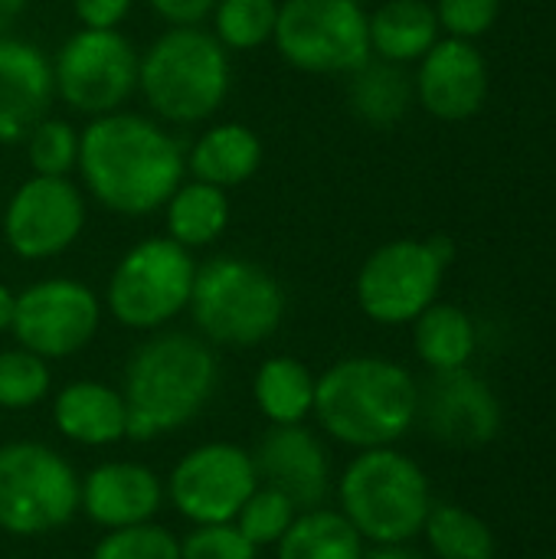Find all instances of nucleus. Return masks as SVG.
Here are the masks:
<instances>
[{"instance_id": "a878e982", "label": "nucleus", "mask_w": 556, "mask_h": 559, "mask_svg": "<svg viewBox=\"0 0 556 559\" xmlns=\"http://www.w3.org/2000/svg\"><path fill=\"white\" fill-rule=\"evenodd\" d=\"M475 324L472 318L456 305L433 301L416 321H413V344L419 360L433 370H459L475 354Z\"/></svg>"}, {"instance_id": "ea45409f", "label": "nucleus", "mask_w": 556, "mask_h": 559, "mask_svg": "<svg viewBox=\"0 0 556 559\" xmlns=\"http://www.w3.org/2000/svg\"><path fill=\"white\" fill-rule=\"evenodd\" d=\"M360 559H419L413 550H406L403 544H397V547H377V550H370V554H364Z\"/></svg>"}, {"instance_id": "f03ea898", "label": "nucleus", "mask_w": 556, "mask_h": 559, "mask_svg": "<svg viewBox=\"0 0 556 559\" xmlns=\"http://www.w3.org/2000/svg\"><path fill=\"white\" fill-rule=\"evenodd\" d=\"M220 383V364L203 337L167 331L144 341L125 364L128 439L151 442L203 413Z\"/></svg>"}, {"instance_id": "f257e3e1", "label": "nucleus", "mask_w": 556, "mask_h": 559, "mask_svg": "<svg viewBox=\"0 0 556 559\" xmlns=\"http://www.w3.org/2000/svg\"><path fill=\"white\" fill-rule=\"evenodd\" d=\"M75 170L98 206L125 219H144L161 213L187 177V147L157 118L121 108L88 118L79 131Z\"/></svg>"}, {"instance_id": "b1692460", "label": "nucleus", "mask_w": 556, "mask_h": 559, "mask_svg": "<svg viewBox=\"0 0 556 559\" xmlns=\"http://www.w3.org/2000/svg\"><path fill=\"white\" fill-rule=\"evenodd\" d=\"M318 377L298 357H269L256 370L252 400L272 426H298L315 409Z\"/></svg>"}, {"instance_id": "4c0bfd02", "label": "nucleus", "mask_w": 556, "mask_h": 559, "mask_svg": "<svg viewBox=\"0 0 556 559\" xmlns=\"http://www.w3.org/2000/svg\"><path fill=\"white\" fill-rule=\"evenodd\" d=\"M26 0H0V36H7L13 29V23L23 16Z\"/></svg>"}, {"instance_id": "58836bf2", "label": "nucleus", "mask_w": 556, "mask_h": 559, "mask_svg": "<svg viewBox=\"0 0 556 559\" xmlns=\"http://www.w3.org/2000/svg\"><path fill=\"white\" fill-rule=\"evenodd\" d=\"M13 305H16V295L0 282V334L10 331V324H13Z\"/></svg>"}, {"instance_id": "7ed1b4c3", "label": "nucleus", "mask_w": 556, "mask_h": 559, "mask_svg": "<svg viewBox=\"0 0 556 559\" xmlns=\"http://www.w3.org/2000/svg\"><path fill=\"white\" fill-rule=\"evenodd\" d=\"M419 409V386L406 367L383 357H344L315 386L321 429L351 449H387L410 432Z\"/></svg>"}, {"instance_id": "393cba45", "label": "nucleus", "mask_w": 556, "mask_h": 559, "mask_svg": "<svg viewBox=\"0 0 556 559\" xmlns=\"http://www.w3.org/2000/svg\"><path fill=\"white\" fill-rule=\"evenodd\" d=\"M364 537L341 511H298L275 544V559H360Z\"/></svg>"}, {"instance_id": "c9c22d12", "label": "nucleus", "mask_w": 556, "mask_h": 559, "mask_svg": "<svg viewBox=\"0 0 556 559\" xmlns=\"http://www.w3.org/2000/svg\"><path fill=\"white\" fill-rule=\"evenodd\" d=\"M131 7L134 0H72V13L85 29H118Z\"/></svg>"}, {"instance_id": "0eeeda50", "label": "nucleus", "mask_w": 556, "mask_h": 559, "mask_svg": "<svg viewBox=\"0 0 556 559\" xmlns=\"http://www.w3.org/2000/svg\"><path fill=\"white\" fill-rule=\"evenodd\" d=\"M197 262L167 236L134 242L108 275V314L131 331H157L190 305Z\"/></svg>"}, {"instance_id": "412c9836", "label": "nucleus", "mask_w": 556, "mask_h": 559, "mask_svg": "<svg viewBox=\"0 0 556 559\" xmlns=\"http://www.w3.org/2000/svg\"><path fill=\"white\" fill-rule=\"evenodd\" d=\"M262 157V141L249 124L216 121L203 128L187 147V174L229 193L233 187H242L259 174Z\"/></svg>"}, {"instance_id": "e433bc0d", "label": "nucleus", "mask_w": 556, "mask_h": 559, "mask_svg": "<svg viewBox=\"0 0 556 559\" xmlns=\"http://www.w3.org/2000/svg\"><path fill=\"white\" fill-rule=\"evenodd\" d=\"M147 7L167 26H203L213 16L216 0H147Z\"/></svg>"}, {"instance_id": "423d86ee", "label": "nucleus", "mask_w": 556, "mask_h": 559, "mask_svg": "<svg viewBox=\"0 0 556 559\" xmlns=\"http://www.w3.org/2000/svg\"><path fill=\"white\" fill-rule=\"evenodd\" d=\"M341 514L377 547L410 544L429 518V478L397 449H364L341 478Z\"/></svg>"}, {"instance_id": "aec40b11", "label": "nucleus", "mask_w": 556, "mask_h": 559, "mask_svg": "<svg viewBox=\"0 0 556 559\" xmlns=\"http://www.w3.org/2000/svg\"><path fill=\"white\" fill-rule=\"evenodd\" d=\"M52 423L69 442L102 449L128 436V406L121 390L98 380H75L56 393Z\"/></svg>"}, {"instance_id": "a19ab883", "label": "nucleus", "mask_w": 556, "mask_h": 559, "mask_svg": "<svg viewBox=\"0 0 556 559\" xmlns=\"http://www.w3.org/2000/svg\"><path fill=\"white\" fill-rule=\"evenodd\" d=\"M551 559H556V557H551Z\"/></svg>"}, {"instance_id": "473e14b6", "label": "nucleus", "mask_w": 556, "mask_h": 559, "mask_svg": "<svg viewBox=\"0 0 556 559\" xmlns=\"http://www.w3.org/2000/svg\"><path fill=\"white\" fill-rule=\"evenodd\" d=\"M92 559H180V540L157 524H134L121 531H108Z\"/></svg>"}, {"instance_id": "4468645a", "label": "nucleus", "mask_w": 556, "mask_h": 559, "mask_svg": "<svg viewBox=\"0 0 556 559\" xmlns=\"http://www.w3.org/2000/svg\"><path fill=\"white\" fill-rule=\"evenodd\" d=\"M256 488L252 455L233 442H206L187 452L167 478L170 504L190 524H233Z\"/></svg>"}, {"instance_id": "c85d7f7f", "label": "nucleus", "mask_w": 556, "mask_h": 559, "mask_svg": "<svg viewBox=\"0 0 556 559\" xmlns=\"http://www.w3.org/2000/svg\"><path fill=\"white\" fill-rule=\"evenodd\" d=\"M279 0H216L210 16V33L220 46L233 52H252L275 36Z\"/></svg>"}, {"instance_id": "ddd939ff", "label": "nucleus", "mask_w": 556, "mask_h": 559, "mask_svg": "<svg viewBox=\"0 0 556 559\" xmlns=\"http://www.w3.org/2000/svg\"><path fill=\"white\" fill-rule=\"evenodd\" d=\"M7 249L23 262L62 255L85 229V197L69 177H26L0 216Z\"/></svg>"}, {"instance_id": "c756f323", "label": "nucleus", "mask_w": 556, "mask_h": 559, "mask_svg": "<svg viewBox=\"0 0 556 559\" xmlns=\"http://www.w3.org/2000/svg\"><path fill=\"white\" fill-rule=\"evenodd\" d=\"M26 160L39 177H69L79 164V128L66 118L46 115L23 138Z\"/></svg>"}, {"instance_id": "2eb2a0df", "label": "nucleus", "mask_w": 556, "mask_h": 559, "mask_svg": "<svg viewBox=\"0 0 556 559\" xmlns=\"http://www.w3.org/2000/svg\"><path fill=\"white\" fill-rule=\"evenodd\" d=\"M416 416H423L433 439L456 449L485 445L501 429V406L495 393L465 367L433 373L429 386L419 393Z\"/></svg>"}, {"instance_id": "dca6fc26", "label": "nucleus", "mask_w": 556, "mask_h": 559, "mask_svg": "<svg viewBox=\"0 0 556 559\" xmlns=\"http://www.w3.org/2000/svg\"><path fill=\"white\" fill-rule=\"evenodd\" d=\"M259 485L282 491L298 511L324 504L331 488V462L321 439L298 426H272L252 452Z\"/></svg>"}, {"instance_id": "5701e85b", "label": "nucleus", "mask_w": 556, "mask_h": 559, "mask_svg": "<svg viewBox=\"0 0 556 559\" xmlns=\"http://www.w3.org/2000/svg\"><path fill=\"white\" fill-rule=\"evenodd\" d=\"M161 213H164L167 239H174L190 252L206 249L229 226V193L213 183L184 177L177 190L167 197V203L161 206Z\"/></svg>"}, {"instance_id": "6ab92c4d", "label": "nucleus", "mask_w": 556, "mask_h": 559, "mask_svg": "<svg viewBox=\"0 0 556 559\" xmlns=\"http://www.w3.org/2000/svg\"><path fill=\"white\" fill-rule=\"evenodd\" d=\"M161 501L164 485L151 468L134 462H105L85 475L79 511L105 531H121L154 521Z\"/></svg>"}, {"instance_id": "f704fd0d", "label": "nucleus", "mask_w": 556, "mask_h": 559, "mask_svg": "<svg viewBox=\"0 0 556 559\" xmlns=\"http://www.w3.org/2000/svg\"><path fill=\"white\" fill-rule=\"evenodd\" d=\"M501 13V0H436L439 29L456 39H478L485 36Z\"/></svg>"}, {"instance_id": "9b49d317", "label": "nucleus", "mask_w": 556, "mask_h": 559, "mask_svg": "<svg viewBox=\"0 0 556 559\" xmlns=\"http://www.w3.org/2000/svg\"><path fill=\"white\" fill-rule=\"evenodd\" d=\"M102 324L98 295L79 278H39L16 295L13 337L43 360H66L92 344Z\"/></svg>"}, {"instance_id": "1a4fd4ad", "label": "nucleus", "mask_w": 556, "mask_h": 559, "mask_svg": "<svg viewBox=\"0 0 556 559\" xmlns=\"http://www.w3.org/2000/svg\"><path fill=\"white\" fill-rule=\"evenodd\" d=\"M367 16L360 0H279L272 43L298 72L351 75L374 56Z\"/></svg>"}, {"instance_id": "39448f33", "label": "nucleus", "mask_w": 556, "mask_h": 559, "mask_svg": "<svg viewBox=\"0 0 556 559\" xmlns=\"http://www.w3.org/2000/svg\"><path fill=\"white\" fill-rule=\"evenodd\" d=\"M285 305V288L269 269L242 255H213L197 265L187 311L206 344L259 347L282 328Z\"/></svg>"}, {"instance_id": "cd10ccee", "label": "nucleus", "mask_w": 556, "mask_h": 559, "mask_svg": "<svg viewBox=\"0 0 556 559\" xmlns=\"http://www.w3.org/2000/svg\"><path fill=\"white\" fill-rule=\"evenodd\" d=\"M423 534L439 559H492L495 557V534L492 527L459 508V504H433L423 524Z\"/></svg>"}, {"instance_id": "f8f14e48", "label": "nucleus", "mask_w": 556, "mask_h": 559, "mask_svg": "<svg viewBox=\"0 0 556 559\" xmlns=\"http://www.w3.org/2000/svg\"><path fill=\"white\" fill-rule=\"evenodd\" d=\"M442 272L429 239L383 242L357 272V305L377 324H413L436 301Z\"/></svg>"}, {"instance_id": "6e6552de", "label": "nucleus", "mask_w": 556, "mask_h": 559, "mask_svg": "<svg viewBox=\"0 0 556 559\" xmlns=\"http://www.w3.org/2000/svg\"><path fill=\"white\" fill-rule=\"evenodd\" d=\"M82 481L75 468L43 442H10L0 449V531L10 537H43L79 514Z\"/></svg>"}, {"instance_id": "20e7f679", "label": "nucleus", "mask_w": 556, "mask_h": 559, "mask_svg": "<svg viewBox=\"0 0 556 559\" xmlns=\"http://www.w3.org/2000/svg\"><path fill=\"white\" fill-rule=\"evenodd\" d=\"M233 62L206 26H167L138 52V95L161 124H203L229 98Z\"/></svg>"}, {"instance_id": "f3484780", "label": "nucleus", "mask_w": 556, "mask_h": 559, "mask_svg": "<svg viewBox=\"0 0 556 559\" xmlns=\"http://www.w3.org/2000/svg\"><path fill=\"white\" fill-rule=\"evenodd\" d=\"M413 92L429 115L442 121H465L485 105L488 66L472 39L446 36L419 59Z\"/></svg>"}, {"instance_id": "a211bd4d", "label": "nucleus", "mask_w": 556, "mask_h": 559, "mask_svg": "<svg viewBox=\"0 0 556 559\" xmlns=\"http://www.w3.org/2000/svg\"><path fill=\"white\" fill-rule=\"evenodd\" d=\"M56 102L52 56L20 36H0V144H16Z\"/></svg>"}, {"instance_id": "9d476101", "label": "nucleus", "mask_w": 556, "mask_h": 559, "mask_svg": "<svg viewBox=\"0 0 556 559\" xmlns=\"http://www.w3.org/2000/svg\"><path fill=\"white\" fill-rule=\"evenodd\" d=\"M56 98L85 118L121 111L138 92V52L121 29L79 26L52 56Z\"/></svg>"}, {"instance_id": "7c9ffc66", "label": "nucleus", "mask_w": 556, "mask_h": 559, "mask_svg": "<svg viewBox=\"0 0 556 559\" xmlns=\"http://www.w3.org/2000/svg\"><path fill=\"white\" fill-rule=\"evenodd\" d=\"M52 386L49 364L23 347L0 350V409L20 413L46 400Z\"/></svg>"}, {"instance_id": "bb28decb", "label": "nucleus", "mask_w": 556, "mask_h": 559, "mask_svg": "<svg viewBox=\"0 0 556 559\" xmlns=\"http://www.w3.org/2000/svg\"><path fill=\"white\" fill-rule=\"evenodd\" d=\"M351 105L357 111V118H364L374 128H390L397 124L410 102H413V82L403 72V66L397 62H383V59H367L357 72H351Z\"/></svg>"}, {"instance_id": "72a5a7b5", "label": "nucleus", "mask_w": 556, "mask_h": 559, "mask_svg": "<svg viewBox=\"0 0 556 559\" xmlns=\"http://www.w3.org/2000/svg\"><path fill=\"white\" fill-rule=\"evenodd\" d=\"M259 550L239 534L236 524H193L180 540V559H256Z\"/></svg>"}, {"instance_id": "2f4dec72", "label": "nucleus", "mask_w": 556, "mask_h": 559, "mask_svg": "<svg viewBox=\"0 0 556 559\" xmlns=\"http://www.w3.org/2000/svg\"><path fill=\"white\" fill-rule=\"evenodd\" d=\"M295 514H298V508H295L282 491L259 485V488L249 495V501L242 504V511L236 514L233 524L239 527V534H242L256 550H262V547H275V544L282 540V534L292 527Z\"/></svg>"}, {"instance_id": "4be33fe9", "label": "nucleus", "mask_w": 556, "mask_h": 559, "mask_svg": "<svg viewBox=\"0 0 556 559\" xmlns=\"http://www.w3.org/2000/svg\"><path fill=\"white\" fill-rule=\"evenodd\" d=\"M370 52L383 62H419L439 43V20L429 0H383L370 16Z\"/></svg>"}]
</instances>
